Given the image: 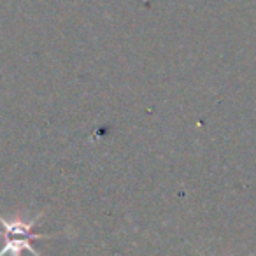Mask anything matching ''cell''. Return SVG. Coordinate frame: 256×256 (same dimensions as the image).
<instances>
[{
  "mask_svg": "<svg viewBox=\"0 0 256 256\" xmlns=\"http://www.w3.org/2000/svg\"><path fill=\"white\" fill-rule=\"evenodd\" d=\"M44 216V212H39L37 216L30 220L16 218L12 221H8L0 216V237L4 238V246L0 248V256H22L23 251H28L34 256H40L37 249L32 246L34 240L39 238H53L60 234H36L34 226L39 223V220Z\"/></svg>",
  "mask_w": 256,
  "mask_h": 256,
  "instance_id": "obj_1",
  "label": "cell"
},
{
  "mask_svg": "<svg viewBox=\"0 0 256 256\" xmlns=\"http://www.w3.org/2000/svg\"><path fill=\"white\" fill-rule=\"evenodd\" d=\"M198 256H204V254H202V252H198ZM251 256H254V254H251Z\"/></svg>",
  "mask_w": 256,
  "mask_h": 256,
  "instance_id": "obj_2",
  "label": "cell"
}]
</instances>
